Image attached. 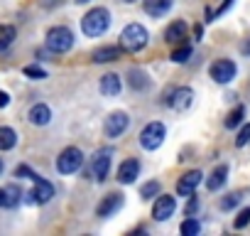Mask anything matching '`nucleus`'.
I'll return each instance as SVG.
<instances>
[{
	"mask_svg": "<svg viewBox=\"0 0 250 236\" xmlns=\"http://www.w3.org/2000/svg\"><path fill=\"white\" fill-rule=\"evenodd\" d=\"M147 42H150V35H147V30L143 27V25H138V23H130V25H125L123 27V32H120V47H123V52H140V49H145L147 47Z\"/></svg>",
	"mask_w": 250,
	"mask_h": 236,
	"instance_id": "obj_1",
	"label": "nucleus"
},
{
	"mask_svg": "<svg viewBox=\"0 0 250 236\" xmlns=\"http://www.w3.org/2000/svg\"><path fill=\"white\" fill-rule=\"evenodd\" d=\"M108 25H110V13L105 8H93L81 20V30L86 37H101L108 30Z\"/></svg>",
	"mask_w": 250,
	"mask_h": 236,
	"instance_id": "obj_2",
	"label": "nucleus"
},
{
	"mask_svg": "<svg viewBox=\"0 0 250 236\" xmlns=\"http://www.w3.org/2000/svg\"><path fill=\"white\" fill-rule=\"evenodd\" d=\"M74 47V32L69 27H52L47 32V49L54 54H64Z\"/></svg>",
	"mask_w": 250,
	"mask_h": 236,
	"instance_id": "obj_3",
	"label": "nucleus"
},
{
	"mask_svg": "<svg viewBox=\"0 0 250 236\" xmlns=\"http://www.w3.org/2000/svg\"><path fill=\"white\" fill-rule=\"evenodd\" d=\"M81 165H83V153L79 148H74V145L71 148H64L59 153V158H57V170L62 175H74Z\"/></svg>",
	"mask_w": 250,
	"mask_h": 236,
	"instance_id": "obj_4",
	"label": "nucleus"
},
{
	"mask_svg": "<svg viewBox=\"0 0 250 236\" xmlns=\"http://www.w3.org/2000/svg\"><path fill=\"white\" fill-rule=\"evenodd\" d=\"M165 136H167L165 126H162L160 121H152V123H147V126L143 128V133H140V145H143L145 150H157V148L165 143Z\"/></svg>",
	"mask_w": 250,
	"mask_h": 236,
	"instance_id": "obj_5",
	"label": "nucleus"
},
{
	"mask_svg": "<svg viewBox=\"0 0 250 236\" xmlns=\"http://www.w3.org/2000/svg\"><path fill=\"white\" fill-rule=\"evenodd\" d=\"M110 160H113V148H101V150L91 158V177H93L96 182H103V180L108 177Z\"/></svg>",
	"mask_w": 250,
	"mask_h": 236,
	"instance_id": "obj_6",
	"label": "nucleus"
},
{
	"mask_svg": "<svg viewBox=\"0 0 250 236\" xmlns=\"http://www.w3.org/2000/svg\"><path fill=\"white\" fill-rule=\"evenodd\" d=\"M235 71H238V67H235V62H230V59H218V62H213L211 69H208V74H211V79H213L216 84H228V81H233V79H235Z\"/></svg>",
	"mask_w": 250,
	"mask_h": 236,
	"instance_id": "obj_7",
	"label": "nucleus"
},
{
	"mask_svg": "<svg viewBox=\"0 0 250 236\" xmlns=\"http://www.w3.org/2000/svg\"><path fill=\"white\" fill-rule=\"evenodd\" d=\"M128 123H130L128 113H125V111H113V113L105 118V126H103L105 138H118L125 128H128Z\"/></svg>",
	"mask_w": 250,
	"mask_h": 236,
	"instance_id": "obj_8",
	"label": "nucleus"
},
{
	"mask_svg": "<svg viewBox=\"0 0 250 236\" xmlns=\"http://www.w3.org/2000/svg\"><path fill=\"white\" fill-rule=\"evenodd\" d=\"M177 212V199L169 194H160L157 202L152 204V219L155 221H167L172 219V214Z\"/></svg>",
	"mask_w": 250,
	"mask_h": 236,
	"instance_id": "obj_9",
	"label": "nucleus"
},
{
	"mask_svg": "<svg viewBox=\"0 0 250 236\" xmlns=\"http://www.w3.org/2000/svg\"><path fill=\"white\" fill-rule=\"evenodd\" d=\"M30 197V202H35V204H47L52 197H54V185L49 182V180H44V177H35V189L27 194Z\"/></svg>",
	"mask_w": 250,
	"mask_h": 236,
	"instance_id": "obj_10",
	"label": "nucleus"
},
{
	"mask_svg": "<svg viewBox=\"0 0 250 236\" xmlns=\"http://www.w3.org/2000/svg\"><path fill=\"white\" fill-rule=\"evenodd\" d=\"M201 180H204L201 170H191V172H187V175L179 177V182H177V192L184 194V197H189V194H194V189L201 185Z\"/></svg>",
	"mask_w": 250,
	"mask_h": 236,
	"instance_id": "obj_11",
	"label": "nucleus"
},
{
	"mask_svg": "<svg viewBox=\"0 0 250 236\" xmlns=\"http://www.w3.org/2000/svg\"><path fill=\"white\" fill-rule=\"evenodd\" d=\"M191 101H194V91H191L189 86H179V89H174L172 96H169V106H172L174 111H187V108L191 106Z\"/></svg>",
	"mask_w": 250,
	"mask_h": 236,
	"instance_id": "obj_12",
	"label": "nucleus"
},
{
	"mask_svg": "<svg viewBox=\"0 0 250 236\" xmlns=\"http://www.w3.org/2000/svg\"><path fill=\"white\" fill-rule=\"evenodd\" d=\"M138 175H140V163H138L135 158L125 160V163L118 167V182H120V185H133Z\"/></svg>",
	"mask_w": 250,
	"mask_h": 236,
	"instance_id": "obj_13",
	"label": "nucleus"
},
{
	"mask_svg": "<svg viewBox=\"0 0 250 236\" xmlns=\"http://www.w3.org/2000/svg\"><path fill=\"white\" fill-rule=\"evenodd\" d=\"M120 207H123V194L113 192V194H105V197H103V202L98 204L96 214L105 219V216H113V214H115V212H118Z\"/></svg>",
	"mask_w": 250,
	"mask_h": 236,
	"instance_id": "obj_14",
	"label": "nucleus"
},
{
	"mask_svg": "<svg viewBox=\"0 0 250 236\" xmlns=\"http://www.w3.org/2000/svg\"><path fill=\"white\" fill-rule=\"evenodd\" d=\"M120 54H123V47H98V49H93V62L96 64H108V62H115V59H120Z\"/></svg>",
	"mask_w": 250,
	"mask_h": 236,
	"instance_id": "obj_15",
	"label": "nucleus"
},
{
	"mask_svg": "<svg viewBox=\"0 0 250 236\" xmlns=\"http://www.w3.org/2000/svg\"><path fill=\"white\" fill-rule=\"evenodd\" d=\"M27 118H30V123H35V126H47V123L52 121V111H49V106L37 103V106L30 108Z\"/></svg>",
	"mask_w": 250,
	"mask_h": 236,
	"instance_id": "obj_16",
	"label": "nucleus"
},
{
	"mask_svg": "<svg viewBox=\"0 0 250 236\" xmlns=\"http://www.w3.org/2000/svg\"><path fill=\"white\" fill-rule=\"evenodd\" d=\"M172 10V0H145V13L150 18H162Z\"/></svg>",
	"mask_w": 250,
	"mask_h": 236,
	"instance_id": "obj_17",
	"label": "nucleus"
},
{
	"mask_svg": "<svg viewBox=\"0 0 250 236\" xmlns=\"http://www.w3.org/2000/svg\"><path fill=\"white\" fill-rule=\"evenodd\" d=\"M187 32H189V27H187V23L184 20H174L167 30H165V40L172 45V42H182L184 37H187Z\"/></svg>",
	"mask_w": 250,
	"mask_h": 236,
	"instance_id": "obj_18",
	"label": "nucleus"
},
{
	"mask_svg": "<svg viewBox=\"0 0 250 236\" xmlns=\"http://www.w3.org/2000/svg\"><path fill=\"white\" fill-rule=\"evenodd\" d=\"M226 180H228V165H218L213 172H211V177H208V182H206V187H208V192H218L223 185H226Z\"/></svg>",
	"mask_w": 250,
	"mask_h": 236,
	"instance_id": "obj_19",
	"label": "nucleus"
},
{
	"mask_svg": "<svg viewBox=\"0 0 250 236\" xmlns=\"http://www.w3.org/2000/svg\"><path fill=\"white\" fill-rule=\"evenodd\" d=\"M101 94L103 96H118L120 94V76L118 74H105L101 79Z\"/></svg>",
	"mask_w": 250,
	"mask_h": 236,
	"instance_id": "obj_20",
	"label": "nucleus"
},
{
	"mask_svg": "<svg viewBox=\"0 0 250 236\" xmlns=\"http://www.w3.org/2000/svg\"><path fill=\"white\" fill-rule=\"evenodd\" d=\"M128 81H130V89H135V91H145L150 86V76L143 69H130L128 71Z\"/></svg>",
	"mask_w": 250,
	"mask_h": 236,
	"instance_id": "obj_21",
	"label": "nucleus"
},
{
	"mask_svg": "<svg viewBox=\"0 0 250 236\" xmlns=\"http://www.w3.org/2000/svg\"><path fill=\"white\" fill-rule=\"evenodd\" d=\"M18 145V133L8 126H0V150H13Z\"/></svg>",
	"mask_w": 250,
	"mask_h": 236,
	"instance_id": "obj_22",
	"label": "nucleus"
},
{
	"mask_svg": "<svg viewBox=\"0 0 250 236\" xmlns=\"http://www.w3.org/2000/svg\"><path fill=\"white\" fill-rule=\"evenodd\" d=\"M20 197H22V189L18 185H8L5 187V207H18Z\"/></svg>",
	"mask_w": 250,
	"mask_h": 236,
	"instance_id": "obj_23",
	"label": "nucleus"
},
{
	"mask_svg": "<svg viewBox=\"0 0 250 236\" xmlns=\"http://www.w3.org/2000/svg\"><path fill=\"white\" fill-rule=\"evenodd\" d=\"M169 59H172L174 64H184L187 59H191V47H189V45H184V47H179V49H172Z\"/></svg>",
	"mask_w": 250,
	"mask_h": 236,
	"instance_id": "obj_24",
	"label": "nucleus"
},
{
	"mask_svg": "<svg viewBox=\"0 0 250 236\" xmlns=\"http://www.w3.org/2000/svg\"><path fill=\"white\" fill-rule=\"evenodd\" d=\"M15 42V27H0V49H5Z\"/></svg>",
	"mask_w": 250,
	"mask_h": 236,
	"instance_id": "obj_25",
	"label": "nucleus"
},
{
	"mask_svg": "<svg viewBox=\"0 0 250 236\" xmlns=\"http://www.w3.org/2000/svg\"><path fill=\"white\" fill-rule=\"evenodd\" d=\"M152 194H160V182L157 180H150L140 187V197L143 199H152Z\"/></svg>",
	"mask_w": 250,
	"mask_h": 236,
	"instance_id": "obj_26",
	"label": "nucleus"
},
{
	"mask_svg": "<svg viewBox=\"0 0 250 236\" xmlns=\"http://www.w3.org/2000/svg\"><path fill=\"white\" fill-rule=\"evenodd\" d=\"M179 231H182L184 236H196V234L201 231V224H199L196 219H191V216H189V219H187V221L179 226Z\"/></svg>",
	"mask_w": 250,
	"mask_h": 236,
	"instance_id": "obj_27",
	"label": "nucleus"
},
{
	"mask_svg": "<svg viewBox=\"0 0 250 236\" xmlns=\"http://www.w3.org/2000/svg\"><path fill=\"white\" fill-rule=\"evenodd\" d=\"M243 116H245V108H243V106H238L233 113H228V118H226V128H235V126H240Z\"/></svg>",
	"mask_w": 250,
	"mask_h": 236,
	"instance_id": "obj_28",
	"label": "nucleus"
},
{
	"mask_svg": "<svg viewBox=\"0 0 250 236\" xmlns=\"http://www.w3.org/2000/svg\"><path fill=\"white\" fill-rule=\"evenodd\" d=\"M250 224V207H245V209H240V214L235 216V221H233V226L235 229H243V226H248Z\"/></svg>",
	"mask_w": 250,
	"mask_h": 236,
	"instance_id": "obj_29",
	"label": "nucleus"
},
{
	"mask_svg": "<svg viewBox=\"0 0 250 236\" xmlns=\"http://www.w3.org/2000/svg\"><path fill=\"white\" fill-rule=\"evenodd\" d=\"M248 143H250V123H245V126L240 128L238 138H235V145H238V148H243V145H248Z\"/></svg>",
	"mask_w": 250,
	"mask_h": 236,
	"instance_id": "obj_30",
	"label": "nucleus"
},
{
	"mask_svg": "<svg viewBox=\"0 0 250 236\" xmlns=\"http://www.w3.org/2000/svg\"><path fill=\"white\" fill-rule=\"evenodd\" d=\"M22 71H25V76H30V79H47V71L40 69V67H25Z\"/></svg>",
	"mask_w": 250,
	"mask_h": 236,
	"instance_id": "obj_31",
	"label": "nucleus"
},
{
	"mask_svg": "<svg viewBox=\"0 0 250 236\" xmlns=\"http://www.w3.org/2000/svg\"><path fill=\"white\" fill-rule=\"evenodd\" d=\"M238 202H240V192H233V194H228V197L221 199V209H230V207H235Z\"/></svg>",
	"mask_w": 250,
	"mask_h": 236,
	"instance_id": "obj_32",
	"label": "nucleus"
},
{
	"mask_svg": "<svg viewBox=\"0 0 250 236\" xmlns=\"http://www.w3.org/2000/svg\"><path fill=\"white\" fill-rule=\"evenodd\" d=\"M18 177H30V180H35L37 175H35L30 167H25V165H22V167H18Z\"/></svg>",
	"mask_w": 250,
	"mask_h": 236,
	"instance_id": "obj_33",
	"label": "nucleus"
},
{
	"mask_svg": "<svg viewBox=\"0 0 250 236\" xmlns=\"http://www.w3.org/2000/svg\"><path fill=\"white\" fill-rule=\"evenodd\" d=\"M196 207H199V202L191 197L189 202H187V216H194V212H196Z\"/></svg>",
	"mask_w": 250,
	"mask_h": 236,
	"instance_id": "obj_34",
	"label": "nucleus"
},
{
	"mask_svg": "<svg viewBox=\"0 0 250 236\" xmlns=\"http://www.w3.org/2000/svg\"><path fill=\"white\" fill-rule=\"evenodd\" d=\"M230 5H233V0H226V3H223V5H221V8H218V10H216V13H211V18H208V20H213V18H216V15H221V13H226V10H228V8H230Z\"/></svg>",
	"mask_w": 250,
	"mask_h": 236,
	"instance_id": "obj_35",
	"label": "nucleus"
},
{
	"mask_svg": "<svg viewBox=\"0 0 250 236\" xmlns=\"http://www.w3.org/2000/svg\"><path fill=\"white\" fill-rule=\"evenodd\" d=\"M40 3L44 5V8H57V5H62L64 0H40Z\"/></svg>",
	"mask_w": 250,
	"mask_h": 236,
	"instance_id": "obj_36",
	"label": "nucleus"
},
{
	"mask_svg": "<svg viewBox=\"0 0 250 236\" xmlns=\"http://www.w3.org/2000/svg\"><path fill=\"white\" fill-rule=\"evenodd\" d=\"M8 103H10V96H8L5 91H0V108H5Z\"/></svg>",
	"mask_w": 250,
	"mask_h": 236,
	"instance_id": "obj_37",
	"label": "nucleus"
},
{
	"mask_svg": "<svg viewBox=\"0 0 250 236\" xmlns=\"http://www.w3.org/2000/svg\"><path fill=\"white\" fill-rule=\"evenodd\" d=\"M0 207H5V189H0Z\"/></svg>",
	"mask_w": 250,
	"mask_h": 236,
	"instance_id": "obj_38",
	"label": "nucleus"
},
{
	"mask_svg": "<svg viewBox=\"0 0 250 236\" xmlns=\"http://www.w3.org/2000/svg\"><path fill=\"white\" fill-rule=\"evenodd\" d=\"M0 172H3V160H0Z\"/></svg>",
	"mask_w": 250,
	"mask_h": 236,
	"instance_id": "obj_39",
	"label": "nucleus"
},
{
	"mask_svg": "<svg viewBox=\"0 0 250 236\" xmlns=\"http://www.w3.org/2000/svg\"><path fill=\"white\" fill-rule=\"evenodd\" d=\"M125 3H135V0H125Z\"/></svg>",
	"mask_w": 250,
	"mask_h": 236,
	"instance_id": "obj_40",
	"label": "nucleus"
},
{
	"mask_svg": "<svg viewBox=\"0 0 250 236\" xmlns=\"http://www.w3.org/2000/svg\"><path fill=\"white\" fill-rule=\"evenodd\" d=\"M79 3H86V0H79Z\"/></svg>",
	"mask_w": 250,
	"mask_h": 236,
	"instance_id": "obj_41",
	"label": "nucleus"
}]
</instances>
